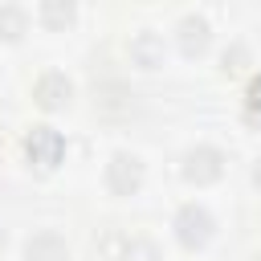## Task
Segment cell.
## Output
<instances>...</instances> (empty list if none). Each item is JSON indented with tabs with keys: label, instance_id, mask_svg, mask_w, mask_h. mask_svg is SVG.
<instances>
[{
	"label": "cell",
	"instance_id": "cell-16",
	"mask_svg": "<svg viewBox=\"0 0 261 261\" xmlns=\"http://www.w3.org/2000/svg\"><path fill=\"white\" fill-rule=\"evenodd\" d=\"M0 249H4V228H0Z\"/></svg>",
	"mask_w": 261,
	"mask_h": 261
},
{
	"label": "cell",
	"instance_id": "cell-1",
	"mask_svg": "<svg viewBox=\"0 0 261 261\" xmlns=\"http://www.w3.org/2000/svg\"><path fill=\"white\" fill-rule=\"evenodd\" d=\"M20 151H24V163H29L33 171L49 175V171H57L61 159H65V139H61V130H53V126L41 122V126H29V130H24Z\"/></svg>",
	"mask_w": 261,
	"mask_h": 261
},
{
	"label": "cell",
	"instance_id": "cell-3",
	"mask_svg": "<svg viewBox=\"0 0 261 261\" xmlns=\"http://www.w3.org/2000/svg\"><path fill=\"white\" fill-rule=\"evenodd\" d=\"M224 175V151H216V147H192L188 155H184V179L188 184H196V188H208V184H216Z\"/></svg>",
	"mask_w": 261,
	"mask_h": 261
},
{
	"label": "cell",
	"instance_id": "cell-10",
	"mask_svg": "<svg viewBox=\"0 0 261 261\" xmlns=\"http://www.w3.org/2000/svg\"><path fill=\"white\" fill-rule=\"evenodd\" d=\"M24 33H29V12L20 4H0V41L16 45Z\"/></svg>",
	"mask_w": 261,
	"mask_h": 261
},
{
	"label": "cell",
	"instance_id": "cell-6",
	"mask_svg": "<svg viewBox=\"0 0 261 261\" xmlns=\"http://www.w3.org/2000/svg\"><path fill=\"white\" fill-rule=\"evenodd\" d=\"M175 41H179V53L184 57H204L208 45H212V24L204 16H184L179 29H175Z\"/></svg>",
	"mask_w": 261,
	"mask_h": 261
},
{
	"label": "cell",
	"instance_id": "cell-14",
	"mask_svg": "<svg viewBox=\"0 0 261 261\" xmlns=\"http://www.w3.org/2000/svg\"><path fill=\"white\" fill-rule=\"evenodd\" d=\"M245 122L249 126H261V73L249 82V90H245Z\"/></svg>",
	"mask_w": 261,
	"mask_h": 261
},
{
	"label": "cell",
	"instance_id": "cell-9",
	"mask_svg": "<svg viewBox=\"0 0 261 261\" xmlns=\"http://www.w3.org/2000/svg\"><path fill=\"white\" fill-rule=\"evenodd\" d=\"M37 16H41V24L45 29H69L73 20H77V8L69 4V0H41V8H37Z\"/></svg>",
	"mask_w": 261,
	"mask_h": 261
},
{
	"label": "cell",
	"instance_id": "cell-12",
	"mask_svg": "<svg viewBox=\"0 0 261 261\" xmlns=\"http://www.w3.org/2000/svg\"><path fill=\"white\" fill-rule=\"evenodd\" d=\"M122 261H159V245L147 237H130L122 249Z\"/></svg>",
	"mask_w": 261,
	"mask_h": 261
},
{
	"label": "cell",
	"instance_id": "cell-11",
	"mask_svg": "<svg viewBox=\"0 0 261 261\" xmlns=\"http://www.w3.org/2000/svg\"><path fill=\"white\" fill-rule=\"evenodd\" d=\"M249 69V49L245 45H228L224 53H220V73L224 77H237V73H245Z\"/></svg>",
	"mask_w": 261,
	"mask_h": 261
},
{
	"label": "cell",
	"instance_id": "cell-2",
	"mask_svg": "<svg viewBox=\"0 0 261 261\" xmlns=\"http://www.w3.org/2000/svg\"><path fill=\"white\" fill-rule=\"evenodd\" d=\"M171 228H175V241H179L188 253H196V249H204V245L212 241L216 220H212V212H208L204 204H184V208L175 212Z\"/></svg>",
	"mask_w": 261,
	"mask_h": 261
},
{
	"label": "cell",
	"instance_id": "cell-4",
	"mask_svg": "<svg viewBox=\"0 0 261 261\" xmlns=\"http://www.w3.org/2000/svg\"><path fill=\"white\" fill-rule=\"evenodd\" d=\"M143 159L139 155H130V151H118V155H110V163H106V188L114 192V196H135L139 188H143Z\"/></svg>",
	"mask_w": 261,
	"mask_h": 261
},
{
	"label": "cell",
	"instance_id": "cell-15",
	"mask_svg": "<svg viewBox=\"0 0 261 261\" xmlns=\"http://www.w3.org/2000/svg\"><path fill=\"white\" fill-rule=\"evenodd\" d=\"M253 184H257V188H261V159H257V163H253Z\"/></svg>",
	"mask_w": 261,
	"mask_h": 261
},
{
	"label": "cell",
	"instance_id": "cell-8",
	"mask_svg": "<svg viewBox=\"0 0 261 261\" xmlns=\"http://www.w3.org/2000/svg\"><path fill=\"white\" fill-rule=\"evenodd\" d=\"M24 261H69V245L57 232H33L24 241Z\"/></svg>",
	"mask_w": 261,
	"mask_h": 261
},
{
	"label": "cell",
	"instance_id": "cell-13",
	"mask_svg": "<svg viewBox=\"0 0 261 261\" xmlns=\"http://www.w3.org/2000/svg\"><path fill=\"white\" fill-rule=\"evenodd\" d=\"M126 241H130V237H122L118 228H106V232L98 237V253H102L106 261H122V249H126Z\"/></svg>",
	"mask_w": 261,
	"mask_h": 261
},
{
	"label": "cell",
	"instance_id": "cell-7",
	"mask_svg": "<svg viewBox=\"0 0 261 261\" xmlns=\"http://www.w3.org/2000/svg\"><path fill=\"white\" fill-rule=\"evenodd\" d=\"M163 57H167V49H163V37H159V33L143 29V33L130 37V61H135L139 69H159Z\"/></svg>",
	"mask_w": 261,
	"mask_h": 261
},
{
	"label": "cell",
	"instance_id": "cell-5",
	"mask_svg": "<svg viewBox=\"0 0 261 261\" xmlns=\"http://www.w3.org/2000/svg\"><path fill=\"white\" fill-rule=\"evenodd\" d=\"M33 102H37L41 110H49V114H53V110H65V106L73 102V82H69L65 73H57V69H53V73H41L37 86H33Z\"/></svg>",
	"mask_w": 261,
	"mask_h": 261
},
{
	"label": "cell",
	"instance_id": "cell-17",
	"mask_svg": "<svg viewBox=\"0 0 261 261\" xmlns=\"http://www.w3.org/2000/svg\"><path fill=\"white\" fill-rule=\"evenodd\" d=\"M253 261H261V253H257V257H253Z\"/></svg>",
	"mask_w": 261,
	"mask_h": 261
}]
</instances>
